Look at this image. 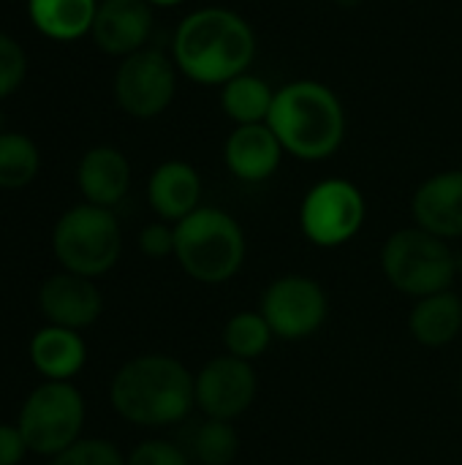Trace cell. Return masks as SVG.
<instances>
[{
  "mask_svg": "<svg viewBox=\"0 0 462 465\" xmlns=\"http://www.w3.org/2000/svg\"><path fill=\"white\" fill-rule=\"evenodd\" d=\"M27 452V444L19 433V428L0 425V465H19Z\"/></svg>",
  "mask_w": 462,
  "mask_h": 465,
  "instance_id": "f1b7e54d",
  "label": "cell"
},
{
  "mask_svg": "<svg viewBox=\"0 0 462 465\" xmlns=\"http://www.w3.org/2000/svg\"><path fill=\"white\" fill-rule=\"evenodd\" d=\"M338 3H340V5H357L359 0H338Z\"/></svg>",
  "mask_w": 462,
  "mask_h": 465,
  "instance_id": "4dcf8cb0",
  "label": "cell"
},
{
  "mask_svg": "<svg viewBox=\"0 0 462 465\" xmlns=\"http://www.w3.org/2000/svg\"><path fill=\"white\" fill-rule=\"evenodd\" d=\"M221 104H223V112L237 125H253V123H267L272 104H275V93L270 90L264 79L253 74H240L223 84Z\"/></svg>",
  "mask_w": 462,
  "mask_h": 465,
  "instance_id": "44dd1931",
  "label": "cell"
},
{
  "mask_svg": "<svg viewBox=\"0 0 462 465\" xmlns=\"http://www.w3.org/2000/svg\"><path fill=\"white\" fill-rule=\"evenodd\" d=\"M272 338L275 335H272L267 319L261 313H253V311L231 316L226 330H223V343H226L229 354L240 357V360H248V362L261 357L270 349Z\"/></svg>",
  "mask_w": 462,
  "mask_h": 465,
  "instance_id": "cb8c5ba5",
  "label": "cell"
},
{
  "mask_svg": "<svg viewBox=\"0 0 462 465\" xmlns=\"http://www.w3.org/2000/svg\"><path fill=\"white\" fill-rule=\"evenodd\" d=\"M38 305L54 327L82 330V327H90L101 316L103 300L90 278L60 272V275H52L41 286Z\"/></svg>",
  "mask_w": 462,
  "mask_h": 465,
  "instance_id": "4fadbf2b",
  "label": "cell"
},
{
  "mask_svg": "<svg viewBox=\"0 0 462 465\" xmlns=\"http://www.w3.org/2000/svg\"><path fill=\"white\" fill-rule=\"evenodd\" d=\"M267 123L283 150L302 161L329 158L346 134V114L338 95L313 79H300L278 90Z\"/></svg>",
  "mask_w": 462,
  "mask_h": 465,
  "instance_id": "3957f363",
  "label": "cell"
},
{
  "mask_svg": "<svg viewBox=\"0 0 462 465\" xmlns=\"http://www.w3.org/2000/svg\"><path fill=\"white\" fill-rule=\"evenodd\" d=\"M417 226L452 240L462 237V172H441L425 180L411 202Z\"/></svg>",
  "mask_w": 462,
  "mask_h": 465,
  "instance_id": "5bb4252c",
  "label": "cell"
},
{
  "mask_svg": "<svg viewBox=\"0 0 462 465\" xmlns=\"http://www.w3.org/2000/svg\"><path fill=\"white\" fill-rule=\"evenodd\" d=\"M52 465H128L123 460V455L117 452L114 444L109 441H76L74 447H68L65 452H60Z\"/></svg>",
  "mask_w": 462,
  "mask_h": 465,
  "instance_id": "484cf974",
  "label": "cell"
},
{
  "mask_svg": "<svg viewBox=\"0 0 462 465\" xmlns=\"http://www.w3.org/2000/svg\"><path fill=\"white\" fill-rule=\"evenodd\" d=\"M411 335L430 349L452 343L462 330V300L455 292H438L422 297L408 316Z\"/></svg>",
  "mask_w": 462,
  "mask_h": 465,
  "instance_id": "ffe728a7",
  "label": "cell"
},
{
  "mask_svg": "<svg viewBox=\"0 0 462 465\" xmlns=\"http://www.w3.org/2000/svg\"><path fill=\"white\" fill-rule=\"evenodd\" d=\"M98 0H27L33 27L52 41H76L93 30Z\"/></svg>",
  "mask_w": 462,
  "mask_h": 465,
  "instance_id": "d6986e66",
  "label": "cell"
},
{
  "mask_svg": "<svg viewBox=\"0 0 462 465\" xmlns=\"http://www.w3.org/2000/svg\"><path fill=\"white\" fill-rule=\"evenodd\" d=\"M128 465H191L188 455L169 441H144L139 444L131 455H128Z\"/></svg>",
  "mask_w": 462,
  "mask_h": 465,
  "instance_id": "4316f807",
  "label": "cell"
},
{
  "mask_svg": "<svg viewBox=\"0 0 462 465\" xmlns=\"http://www.w3.org/2000/svg\"><path fill=\"white\" fill-rule=\"evenodd\" d=\"M114 411L139 428L182 422L196 406V379L166 354H144L125 362L109 390Z\"/></svg>",
  "mask_w": 462,
  "mask_h": 465,
  "instance_id": "7a4b0ae2",
  "label": "cell"
},
{
  "mask_svg": "<svg viewBox=\"0 0 462 465\" xmlns=\"http://www.w3.org/2000/svg\"><path fill=\"white\" fill-rule=\"evenodd\" d=\"M174 256L193 281L223 283L242 270V226L223 210L199 207L174 226Z\"/></svg>",
  "mask_w": 462,
  "mask_h": 465,
  "instance_id": "277c9868",
  "label": "cell"
},
{
  "mask_svg": "<svg viewBox=\"0 0 462 465\" xmlns=\"http://www.w3.org/2000/svg\"><path fill=\"white\" fill-rule=\"evenodd\" d=\"M84 401L68 381H46L30 392L19 411V433L30 452L57 458L79 441Z\"/></svg>",
  "mask_w": 462,
  "mask_h": 465,
  "instance_id": "52a82bcc",
  "label": "cell"
},
{
  "mask_svg": "<svg viewBox=\"0 0 462 465\" xmlns=\"http://www.w3.org/2000/svg\"><path fill=\"white\" fill-rule=\"evenodd\" d=\"M177 90L174 60H169L161 49H139L123 57L114 74V98L117 106L131 117H155L161 114Z\"/></svg>",
  "mask_w": 462,
  "mask_h": 465,
  "instance_id": "9c48e42d",
  "label": "cell"
},
{
  "mask_svg": "<svg viewBox=\"0 0 462 465\" xmlns=\"http://www.w3.org/2000/svg\"><path fill=\"white\" fill-rule=\"evenodd\" d=\"M5 131H3V112H0V136H3Z\"/></svg>",
  "mask_w": 462,
  "mask_h": 465,
  "instance_id": "1f68e13d",
  "label": "cell"
},
{
  "mask_svg": "<svg viewBox=\"0 0 462 465\" xmlns=\"http://www.w3.org/2000/svg\"><path fill=\"white\" fill-rule=\"evenodd\" d=\"M52 248L57 262L65 267V272L95 278L109 272L123 248L120 223L106 207L95 204H76L54 226Z\"/></svg>",
  "mask_w": 462,
  "mask_h": 465,
  "instance_id": "8992f818",
  "label": "cell"
},
{
  "mask_svg": "<svg viewBox=\"0 0 462 465\" xmlns=\"http://www.w3.org/2000/svg\"><path fill=\"white\" fill-rule=\"evenodd\" d=\"M41 169L38 147L25 134H3L0 136V188L16 191L35 180Z\"/></svg>",
  "mask_w": 462,
  "mask_h": 465,
  "instance_id": "7402d4cb",
  "label": "cell"
},
{
  "mask_svg": "<svg viewBox=\"0 0 462 465\" xmlns=\"http://www.w3.org/2000/svg\"><path fill=\"white\" fill-rule=\"evenodd\" d=\"M259 313L267 319L275 338L305 341L324 327L329 316V300L313 278L286 275L264 292Z\"/></svg>",
  "mask_w": 462,
  "mask_h": 465,
  "instance_id": "30bf717a",
  "label": "cell"
},
{
  "mask_svg": "<svg viewBox=\"0 0 462 465\" xmlns=\"http://www.w3.org/2000/svg\"><path fill=\"white\" fill-rule=\"evenodd\" d=\"M76 183L87 204L109 210L131 188V163L117 147H109V144L93 147L79 161Z\"/></svg>",
  "mask_w": 462,
  "mask_h": 465,
  "instance_id": "2e32d148",
  "label": "cell"
},
{
  "mask_svg": "<svg viewBox=\"0 0 462 465\" xmlns=\"http://www.w3.org/2000/svg\"><path fill=\"white\" fill-rule=\"evenodd\" d=\"M150 30L152 5L147 0H101L90 35L106 54L128 57L144 49Z\"/></svg>",
  "mask_w": 462,
  "mask_h": 465,
  "instance_id": "7c38bea8",
  "label": "cell"
},
{
  "mask_svg": "<svg viewBox=\"0 0 462 465\" xmlns=\"http://www.w3.org/2000/svg\"><path fill=\"white\" fill-rule=\"evenodd\" d=\"M174 65L199 84H226L245 74L256 54L251 25L229 8H202L174 33Z\"/></svg>",
  "mask_w": 462,
  "mask_h": 465,
  "instance_id": "6da1fadb",
  "label": "cell"
},
{
  "mask_svg": "<svg viewBox=\"0 0 462 465\" xmlns=\"http://www.w3.org/2000/svg\"><path fill=\"white\" fill-rule=\"evenodd\" d=\"M283 158V144L270 123L237 125L226 139V166L245 183H261L275 174Z\"/></svg>",
  "mask_w": 462,
  "mask_h": 465,
  "instance_id": "9a60e30c",
  "label": "cell"
},
{
  "mask_svg": "<svg viewBox=\"0 0 462 465\" xmlns=\"http://www.w3.org/2000/svg\"><path fill=\"white\" fill-rule=\"evenodd\" d=\"M256 392V371L248 360L231 354L210 360L196 376V406L207 414V420H237L251 409Z\"/></svg>",
  "mask_w": 462,
  "mask_h": 465,
  "instance_id": "8fae6325",
  "label": "cell"
},
{
  "mask_svg": "<svg viewBox=\"0 0 462 465\" xmlns=\"http://www.w3.org/2000/svg\"><path fill=\"white\" fill-rule=\"evenodd\" d=\"M381 270L387 281L408 297H430L449 292L457 275V259L447 240L422 226L395 232L381 251Z\"/></svg>",
  "mask_w": 462,
  "mask_h": 465,
  "instance_id": "5b68a950",
  "label": "cell"
},
{
  "mask_svg": "<svg viewBox=\"0 0 462 465\" xmlns=\"http://www.w3.org/2000/svg\"><path fill=\"white\" fill-rule=\"evenodd\" d=\"M240 455V436L231 422L207 420L191 436V458L202 465H231Z\"/></svg>",
  "mask_w": 462,
  "mask_h": 465,
  "instance_id": "603a6c76",
  "label": "cell"
},
{
  "mask_svg": "<svg viewBox=\"0 0 462 465\" xmlns=\"http://www.w3.org/2000/svg\"><path fill=\"white\" fill-rule=\"evenodd\" d=\"M150 5H163V8H169V5H177V3H182V0H147Z\"/></svg>",
  "mask_w": 462,
  "mask_h": 465,
  "instance_id": "f546056e",
  "label": "cell"
},
{
  "mask_svg": "<svg viewBox=\"0 0 462 465\" xmlns=\"http://www.w3.org/2000/svg\"><path fill=\"white\" fill-rule=\"evenodd\" d=\"M365 223V199L349 180H324L308 191L300 207L305 237L321 248L349 242Z\"/></svg>",
  "mask_w": 462,
  "mask_h": 465,
  "instance_id": "ba28073f",
  "label": "cell"
},
{
  "mask_svg": "<svg viewBox=\"0 0 462 465\" xmlns=\"http://www.w3.org/2000/svg\"><path fill=\"white\" fill-rule=\"evenodd\" d=\"M147 199H150V207L163 221L180 223L182 218L199 210V199H202L199 172L185 161L161 163L147 183Z\"/></svg>",
  "mask_w": 462,
  "mask_h": 465,
  "instance_id": "e0dca14e",
  "label": "cell"
},
{
  "mask_svg": "<svg viewBox=\"0 0 462 465\" xmlns=\"http://www.w3.org/2000/svg\"><path fill=\"white\" fill-rule=\"evenodd\" d=\"M27 76L25 49L5 33H0V101L22 87Z\"/></svg>",
  "mask_w": 462,
  "mask_h": 465,
  "instance_id": "d4e9b609",
  "label": "cell"
},
{
  "mask_svg": "<svg viewBox=\"0 0 462 465\" xmlns=\"http://www.w3.org/2000/svg\"><path fill=\"white\" fill-rule=\"evenodd\" d=\"M30 360L35 371L46 376L49 381H65L82 371L87 360V349H84V341L76 335V330L52 324L33 338Z\"/></svg>",
  "mask_w": 462,
  "mask_h": 465,
  "instance_id": "ac0fdd59",
  "label": "cell"
},
{
  "mask_svg": "<svg viewBox=\"0 0 462 465\" xmlns=\"http://www.w3.org/2000/svg\"><path fill=\"white\" fill-rule=\"evenodd\" d=\"M139 248L150 259H163L174 253V229L166 223H150L139 232Z\"/></svg>",
  "mask_w": 462,
  "mask_h": 465,
  "instance_id": "83f0119b",
  "label": "cell"
}]
</instances>
